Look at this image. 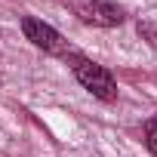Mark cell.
<instances>
[{
	"label": "cell",
	"mask_w": 157,
	"mask_h": 157,
	"mask_svg": "<svg viewBox=\"0 0 157 157\" xmlns=\"http://www.w3.org/2000/svg\"><path fill=\"white\" fill-rule=\"evenodd\" d=\"M68 6L74 10V16L96 28H114L123 22V10L114 0H68Z\"/></svg>",
	"instance_id": "obj_2"
},
{
	"label": "cell",
	"mask_w": 157,
	"mask_h": 157,
	"mask_svg": "<svg viewBox=\"0 0 157 157\" xmlns=\"http://www.w3.org/2000/svg\"><path fill=\"white\" fill-rule=\"evenodd\" d=\"M139 34H142L151 46H157V22H142V25H139Z\"/></svg>",
	"instance_id": "obj_5"
},
{
	"label": "cell",
	"mask_w": 157,
	"mask_h": 157,
	"mask_svg": "<svg viewBox=\"0 0 157 157\" xmlns=\"http://www.w3.org/2000/svg\"><path fill=\"white\" fill-rule=\"evenodd\" d=\"M145 142H148V151L157 157V117H151L145 123Z\"/></svg>",
	"instance_id": "obj_4"
},
{
	"label": "cell",
	"mask_w": 157,
	"mask_h": 157,
	"mask_svg": "<svg viewBox=\"0 0 157 157\" xmlns=\"http://www.w3.org/2000/svg\"><path fill=\"white\" fill-rule=\"evenodd\" d=\"M22 31H25V37H28L37 49H43V52H49V56H71L68 40H65L56 28H49L46 22L25 16V19H22Z\"/></svg>",
	"instance_id": "obj_3"
},
{
	"label": "cell",
	"mask_w": 157,
	"mask_h": 157,
	"mask_svg": "<svg viewBox=\"0 0 157 157\" xmlns=\"http://www.w3.org/2000/svg\"><path fill=\"white\" fill-rule=\"evenodd\" d=\"M68 62H71V71H74V77L80 80V86L83 90H90L96 99H102V102H111V99H117V80L111 77V71L108 68H102V65H96L93 59H86V56H77V52H71L68 56Z\"/></svg>",
	"instance_id": "obj_1"
}]
</instances>
